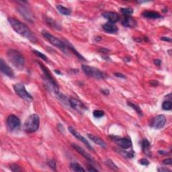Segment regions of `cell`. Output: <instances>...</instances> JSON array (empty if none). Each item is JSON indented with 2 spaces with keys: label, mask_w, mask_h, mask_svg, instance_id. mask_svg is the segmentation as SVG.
<instances>
[{
  "label": "cell",
  "mask_w": 172,
  "mask_h": 172,
  "mask_svg": "<svg viewBox=\"0 0 172 172\" xmlns=\"http://www.w3.org/2000/svg\"><path fill=\"white\" fill-rule=\"evenodd\" d=\"M127 104L129 105V106L132 108V109L135 110V111H136L139 114H140V115H143V112H142L141 108H140V107H139L138 105H137L136 104H133V103L130 102H128Z\"/></svg>",
  "instance_id": "26"
},
{
  "label": "cell",
  "mask_w": 172,
  "mask_h": 172,
  "mask_svg": "<svg viewBox=\"0 0 172 172\" xmlns=\"http://www.w3.org/2000/svg\"><path fill=\"white\" fill-rule=\"evenodd\" d=\"M0 69H1V71L4 75H7L8 77L11 78H13L14 77V73H13V70L7 65L6 62L2 59H1V60H0Z\"/></svg>",
  "instance_id": "11"
},
{
  "label": "cell",
  "mask_w": 172,
  "mask_h": 172,
  "mask_svg": "<svg viewBox=\"0 0 172 172\" xmlns=\"http://www.w3.org/2000/svg\"><path fill=\"white\" fill-rule=\"evenodd\" d=\"M158 171L159 172H167V171H171L170 169L166 168V167H161V168H159L157 169Z\"/></svg>",
  "instance_id": "34"
},
{
  "label": "cell",
  "mask_w": 172,
  "mask_h": 172,
  "mask_svg": "<svg viewBox=\"0 0 172 172\" xmlns=\"http://www.w3.org/2000/svg\"><path fill=\"white\" fill-rule=\"evenodd\" d=\"M93 116L96 117V118H101V117L104 116V112L102 110H96L93 112Z\"/></svg>",
  "instance_id": "27"
},
{
  "label": "cell",
  "mask_w": 172,
  "mask_h": 172,
  "mask_svg": "<svg viewBox=\"0 0 172 172\" xmlns=\"http://www.w3.org/2000/svg\"><path fill=\"white\" fill-rule=\"evenodd\" d=\"M69 132L71 133L73 136H74L75 138H77V139H79V141H81L82 143H84L87 146V147H88L89 149H90L91 151H93V149L90 144H89V142L87 141L86 139L82 135L80 134L79 132H77L76 130H75L74 128H73L71 127H69Z\"/></svg>",
  "instance_id": "10"
},
{
  "label": "cell",
  "mask_w": 172,
  "mask_h": 172,
  "mask_svg": "<svg viewBox=\"0 0 172 172\" xmlns=\"http://www.w3.org/2000/svg\"><path fill=\"white\" fill-rule=\"evenodd\" d=\"M163 164L165 165H171L172 164V159L171 158H168V159H164L163 161Z\"/></svg>",
  "instance_id": "33"
},
{
  "label": "cell",
  "mask_w": 172,
  "mask_h": 172,
  "mask_svg": "<svg viewBox=\"0 0 172 172\" xmlns=\"http://www.w3.org/2000/svg\"><path fill=\"white\" fill-rule=\"evenodd\" d=\"M163 109L165 110H170L172 108V103L171 100H167L165 101L162 104Z\"/></svg>",
  "instance_id": "25"
},
{
  "label": "cell",
  "mask_w": 172,
  "mask_h": 172,
  "mask_svg": "<svg viewBox=\"0 0 172 172\" xmlns=\"http://www.w3.org/2000/svg\"><path fill=\"white\" fill-rule=\"evenodd\" d=\"M121 12H122L125 16H130V15L132 14L133 13V10L132 8H121Z\"/></svg>",
  "instance_id": "24"
},
{
  "label": "cell",
  "mask_w": 172,
  "mask_h": 172,
  "mask_svg": "<svg viewBox=\"0 0 172 172\" xmlns=\"http://www.w3.org/2000/svg\"><path fill=\"white\" fill-rule=\"evenodd\" d=\"M88 171H98V170L97 169L93 168V167H91V166H89L88 167Z\"/></svg>",
  "instance_id": "38"
},
{
  "label": "cell",
  "mask_w": 172,
  "mask_h": 172,
  "mask_svg": "<svg viewBox=\"0 0 172 172\" xmlns=\"http://www.w3.org/2000/svg\"><path fill=\"white\" fill-rule=\"evenodd\" d=\"M10 169L12 171L18 172V171H21L22 169L18 166L16 164H11L10 166Z\"/></svg>",
  "instance_id": "30"
},
{
  "label": "cell",
  "mask_w": 172,
  "mask_h": 172,
  "mask_svg": "<svg viewBox=\"0 0 172 172\" xmlns=\"http://www.w3.org/2000/svg\"><path fill=\"white\" fill-rule=\"evenodd\" d=\"M42 36H44L50 43H51L52 45L57 47L58 49H60L61 51L65 52V53H67L68 48L67 45H66L65 42H62V41L61 40H59V38H57L55 36H54L53 35H52V34H50V33H47V32L46 31H42Z\"/></svg>",
  "instance_id": "4"
},
{
  "label": "cell",
  "mask_w": 172,
  "mask_h": 172,
  "mask_svg": "<svg viewBox=\"0 0 172 172\" xmlns=\"http://www.w3.org/2000/svg\"><path fill=\"white\" fill-rule=\"evenodd\" d=\"M33 52L34 54L36 55V56H38V57H40V58H41L42 59H43V60L44 61H47V56L46 55H45L44 54H42V53H41L40 52H39V51H38V50H33Z\"/></svg>",
  "instance_id": "28"
},
{
  "label": "cell",
  "mask_w": 172,
  "mask_h": 172,
  "mask_svg": "<svg viewBox=\"0 0 172 172\" xmlns=\"http://www.w3.org/2000/svg\"><path fill=\"white\" fill-rule=\"evenodd\" d=\"M102 92L104 93H105V95H108L109 94V91L107 90V89H105V90H102Z\"/></svg>",
  "instance_id": "40"
},
{
  "label": "cell",
  "mask_w": 172,
  "mask_h": 172,
  "mask_svg": "<svg viewBox=\"0 0 172 172\" xmlns=\"http://www.w3.org/2000/svg\"><path fill=\"white\" fill-rule=\"evenodd\" d=\"M40 126V118L37 114H34L30 116L24 123V128L26 132H34L38 129Z\"/></svg>",
  "instance_id": "3"
},
{
  "label": "cell",
  "mask_w": 172,
  "mask_h": 172,
  "mask_svg": "<svg viewBox=\"0 0 172 172\" xmlns=\"http://www.w3.org/2000/svg\"><path fill=\"white\" fill-rule=\"evenodd\" d=\"M82 69L85 74L89 77L96 78V79H104L105 75L104 73L95 67H90L88 65H82Z\"/></svg>",
  "instance_id": "5"
},
{
  "label": "cell",
  "mask_w": 172,
  "mask_h": 172,
  "mask_svg": "<svg viewBox=\"0 0 172 172\" xmlns=\"http://www.w3.org/2000/svg\"><path fill=\"white\" fill-rule=\"evenodd\" d=\"M7 126L11 131L18 130L20 127V119L15 115H10L7 118Z\"/></svg>",
  "instance_id": "7"
},
{
  "label": "cell",
  "mask_w": 172,
  "mask_h": 172,
  "mask_svg": "<svg viewBox=\"0 0 172 172\" xmlns=\"http://www.w3.org/2000/svg\"><path fill=\"white\" fill-rule=\"evenodd\" d=\"M139 164H141V165H143V166H147L149 165V161L147 159L143 158V159H141V160H139Z\"/></svg>",
  "instance_id": "32"
},
{
  "label": "cell",
  "mask_w": 172,
  "mask_h": 172,
  "mask_svg": "<svg viewBox=\"0 0 172 172\" xmlns=\"http://www.w3.org/2000/svg\"><path fill=\"white\" fill-rule=\"evenodd\" d=\"M154 63L156 65L159 66L160 65H161V61L160 60V59H155V60L154 61Z\"/></svg>",
  "instance_id": "36"
},
{
  "label": "cell",
  "mask_w": 172,
  "mask_h": 172,
  "mask_svg": "<svg viewBox=\"0 0 172 172\" xmlns=\"http://www.w3.org/2000/svg\"><path fill=\"white\" fill-rule=\"evenodd\" d=\"M102 28L104 30V31L108 33H115L118 31V28L115 25H114V24H111V23L104 24L103 25Z\"/></svg>",
  "instance_id": "19"
},
{
  "label": "cell",
  "mask_w": 172,
  "mask_h": 172,
  "mask_svg": "<svg viewBox=\"0 0 172 172\" xmlns=\"http://www.w3.org/2000/svg\"><path fill=\"white\" fill-rule=\"evenodd\" d=\"M141 146H142V149H143V152L145 153L147 155H148L149 157H151V154H150L151 144L149 142L147 139H144L143 141H142Z\"/></svg>",
  "instance_id": "20"
},
{
  "label": "cell",
  "mask_w": 172,
  "mask_h": 172,
  "mask_svg": "<svg viewBox=\"0 0 172 172\" xmlns=\"http://www.w3.org/2000/svg\"><path fill=\"white\" fill-rule=\"evenodd\" d=\"M71 168L74 171H85L86 170L82 167L79 164H77V163H73L71 164Z\"/></svg>",
  "instance_id": "23"
},
{
  "label": "cell",
  "mask_w": 172,
  "mask_h": 172,
  "mask_svg": "<svg viewBox=\"0 0 172 172\" xmlns=\"http://www.w3.org/2000/svg\"><path fill=\"white\" fill-rule=\"evenodd\" d=\"M57 9L58 10L59 12H60L61 14H63V15L69 16V15L71 14V12L69 9L66 8V7H64L62 5H57Z\"/></svg>",
  "instance_id": "21"
},
{
  "label": "cell",
  "mask_w": 172,
  "mask_h": 172,
  "mask_svg": "<svg viewBox=\"0 0 172 172\" xmlns=\"http://www.w3.org/2000/svg\"><path fill=\"white\" fill-rule=\"evenodd\" d=\"M114 75H115V76L117 77L122 78V79H124V78H126V77L123 74H121V73H114Z\"/></svg>",
  "instance_id": "35"
},
{
  "label": "cell",
  "mask_w": 172,
  "mask_h": 172,
  "mask_svg": "<svg viewBox=\"0 0 172 172\" xmlns=\"http://www.w3.org/2000/svg\"><path fill=\"white\" fill-rule=\"evenodd\" d=\"M8 22L12 27V28L20 35L24 36V38L28 39L33 42H36V39L33 32L30 30L28 26L20 20L14 18H8Z\"/></svg>",
  "instance_id": "1"
},
{
  "label": "cell",
  "mask_w": 172,
  "mask_h": 172,
  "mask_svg": "<svg viewBox=\"0 0 172 172\" xmlns=\"http://www.w3.org/2000/svg\"><path fill=\"white\" fill-rule=\"evenodd\" d=\"M105 164H106L109 167H110V168L112 169H118V167H117L116 165L114 164L113 161H111L110 159H108L107 161H105Z\"/></svg>",
  "instance_id": "29"
},
{
  "label": "cell",
  "mask_w": 172,
  "mask_h": 172,
  "mask_svg": "<svg viewBox=\"0 0 172 172\" xmlns=\"http://www.w3.org/2000/svg\"><path fill=\"white\" fill-rule=\"evenodd\" d=\"M71 146L74 149L76 150L77 152L79 153V154H81L84 158H86L89 162L91 163V164H94V159H93V158L91 157V156L89 155L88 152H86V151H85L83 148L75 144H72Z\"/></svg>",
  "instance_id": "12"
},
{
  "label": "cell",
  "mask_w": 172,
  "mask_h": 172,
  "mask_svg": "<svg viewBox=\"0 0 172 172\" xmlns=\"http://www.w3.org/2000/svg\"><path fill=\"white\" fill-rule=\"evenodd\" d=\"M18 10H19V12L20 13V14L22 15L23 17H24L25 19L28 20V21L29 22H33V16H32L31 13L30 12V11L27 10L26 8H24V7L23 6H20V8H18Z\"/></svg>",
  "instance_id": "15"
},
{
  "label": "cell",
  "mask_w": 172,
  "mask_h": 172,
  "mask_svg": "<svg viewBox=\"0 0 172 172\" xmlns=\"http://www.w3.org/2000/svg\"><path fill=\"white\" fill-rule=\"evenodd\" d=\"M69 103L71 105V107L73 108L75 110H77L79 112H82L86 110H88L87 107L85 105L83 102H81V101L76 99V98H71L69 100Z\"/></svg>",
  "instance_id": "9"
},
{
  "label": "cell",
  "mask_w": 172,
  "mask_h": 172,
  "mask_svg": "<svg viewBox=\"0 0 172 172\" xmlns=\"http://www.w3.org/2000/svg\"><path fill=\"white\" fill-rule=\"evenodd\" d=\"M99 51L102 52H108V50L105 49H104V48H102V49H100L99 50Z\"/></svg>",
  "instance_id": "39"
},
{
  "label": "cell",
  "mask_w": 172,
  "mask_h": 172,
  "mask_svg": "<svg viewBox=\"0 0 172 172\" xmlns=\"http://www.w3.org/2000/svg\"><path fill=\"white\" fill-rule=\"evenodd\" d=\"M102 16L104 18L108 20L109 23H111V24H114L120 19L118 13L113 12V11H105L102 13Z\"/></svg>",
  "instance_id": "13"
},
{
  "label": "cell",
  "mask_w": 172,
  "mask_h": 172,
  "mask_svg": "<svg viewBox=\"0 0 172 172\" xmlns=\"http://www.w3.org/2000/svg\"><path fill=\"white\" fill-rule=\"evenodd\" d=\"M166 123V118L164 115H158L153 118L150 123V126L155 129H160L163 128Z\"/></svg>",
  "instance_id": "8"
},
{
  "label": "cell",
  "mask_w": 172,
  "mask_h": 172,
  "mask_svg": "<svg viewBox=\"0 0 172 172\" xmlns=\"http://www.w3.org/2000/svg\"><path fill=\"white\" fill-rule=\"evenodd\" d=\"M49 166L51 167L52 169H54V170H56V162L55 160L53 159H50L49 161Z\"/></svg>",
  "instance_id": "31"
},
{
  "label": "cell",
  "mask_w": 172,
  "mask_h": 172,
  "mask_svg": "<svg viewBox=\"0 0 172 172\" xmlns=\"http://www.w3.org/2000/svg\"><path fill=\"white\" fill-rule=\"evenodd\" d=\"M122 25L127 28H132L136 26L137 22L131 16H126L122 21Z\"/></svg>",
  "instance_id": "18"
},
{
  "label": "cell",
  "mask_w": 172,
  "mask_h": 172,
  "mask_svg": "<svg viewBox=\"0 0 172 172\" xmlns=\"http://www.w3.org/2000/svg\"><path fill=\"white\" fill-rule=\"evenodd\" d=\"M46 22H47L50 27H52V28L57 30H61L60 25L58 24V23L51 19V18H46Z\"/></svg>",
  "instance_id": "22"
},
{
  "label": "cell",
  "mask_w": 172,
  "mask_h": 172,
  "mask_svg": "<svg viewBox=\"0 0 172 172\" xmlns=\"http://www.w3.org/2000/svg\"><path fill=\"white\" fill-rule=\"evenodd\" d=\"M161 40H164V41H167V42H171V38H169V37H161Z\"/></svg>",
  "instance_id": "37"
},
{
  "label": "cell",
  "mask_w": 172,
  "mask_h": 172,
  "mask_svg": "<svg viewBox=\"0 0 172 172\" xmlns=\"http://www.w3.org/2000/svg\"><path fill=\"white\" fill-rule=\"evenodd\" d=\"M7 57L9 61L18 69L21 71L24 69L25 59L24 56L19 51L12 49H9L7 52Z\"/></svg>",
  "instance_id": "2"
},
{
  "label": "cell",
  "mask_w": 172,
  "mask_h": 172,
  "mask_svg": "<svg viewBox=\"0 0 172 172\" xmlns=\"http://www.w3.org/2000/svg\"><path fill=\"white\" fill-rule=\"evenodd\" d=\"M118 145L122 148L123 149H127L130 148L132 145V142L130 139L127 138H118L116 139H114Z\"/></svg>",
  "instance_id": "14"
},
{
  "label": "cell",
  "mask_w": 172,
  "mask_h": 172,
  "mask_svg": "<svg viewBox=\"0 0 172 172\" xmlns=\"http://www.w3.org/2000/svg\"><path fill=\"white\" fill-rule=\"evenodd\" d=\"M88 138L91 140V141H93V143L97 144L98 145H99L102 147H106V144H105V142L103 141L102 139H101L99 137L97 136H95V135L91 134H88Z\"/></svg>",
  "instance_id": "17"
},
{
  "label": "cell",
  "mask_w": 172,
  "mask_h": 172,
  "mask_svg": "<svg viewBox=\"0 0 172 172\" xmlns=\"http://www.w3.org/2000/svg\"><path fill=\"white\" fill-rule=\"evenodd\" d=\"M13 89L16 93L20 96L22 99L24 100L27 102H30L33 100V97L30 93L26 91L25 86L22 84H16L13 86Z\"/></svg>",
  "instance_id": "6"
},
{
  "label": "cell",
  "mask_w": 172,
  "mask_h": 172,
  "mask_svg": "<svg viewBox=\"0 0 172 172\" xmlns=\"http://www.w3.org/2000/svg\"><path fill=\"white\" fill-rule=\"evenodd\" d=\"M143 16L147 18H151V19H158V18H161V16L159 13L156 12V11H144L142 13Z\"/></svg>",
  "instance_id": "16"
}]
</instances>
